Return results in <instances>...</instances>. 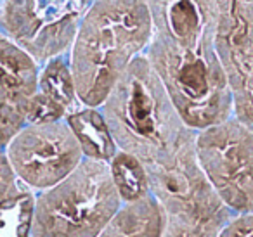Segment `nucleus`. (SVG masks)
Wrapping results in <instances>:
<instances>
[{"mask_svg": "<svg viewBox=\"0 0 253 237\" xmlns=\"http://www.w3.org/2000/svg\"><path fill=\"white\" fill-rule=\"evenodd\" d=\"M88 0H4L0 26L37 63L70 54Z\"/></svg>", "mask_w": 253, "mask_h": 237, "instance_id": "423d86ee", "label": "nucleus"}, {"mask_svg": "<svg viewBox=\"0 0 253 237\" xmlns=\"http://www.w3.org/2000/svg\"><path fill=\"white\" fill-rule=\"evenodd\" d=\"M39 92L61 104L64 109H68V113L77 109V104H80V101L77 95V87H75V78L71 73L68 54L54 57L49 63L40 66Z\"/></svg>", "mask_w": 253, "mask_h": 237, "instance_id": "f8f14e48", "label": "nucleus"}, {"mask_svg": "<svg viewBox=\"0 0 253 237\" xmlns=\"http://www.w3.org/2000/svg\"><path fill=\"white\" fill-rule=\"evenodd\" d=\"M19 189H21V185H19L18 178L9 164L7 156H5V153H0V204L7 199L14 198L19 192Z\"/></svg>", "mask_w": 253, "mask_h": 237, "instance_id": "a211bd4d", "label": "nucleus"}, {"mask_svg": "<svg viewBox=\"0 0 253 237\" xmlns=\"http://www.w3.org/2000/svg\"><path fill=\"white\" fill-rule=\"evenodd\" d=\"M35 194L28 189L0 204V237H30Z\"/></svg>", "mask_w": 253, "mask_h": 237, "instance_id": "4468645a", "label": "nucleus"}, {"mask_svg": "<svg viewBox=\"0 0 253 237\" xmlns=\"http://www.w3.org/2000/svg\"><path fill=\"white\" fill-rule=\"evenodd\" d=\"M21 109L28 125H43V123L63 121L68 116V109H64L61 104H57L56 101L49 99L39 90L23 102Z\"/></svg>", "mask_w": 253, "mask_h": 237, "instance_id": "dca6fc26", "label": "nucleus"}, {"mask_svg": "<svg viewBox=\"0 0 253 237\" xmlns=\"http://www.w3.org/2000/svg\"><path fill=\"white\" fill-rule=\"evenodd\" d=\"M26 123L21 104L0 99V153H5L9 144L16 139Z\"/></svg>", "mask_w": 253, "mask_h": 237, "instance_id": "f3484780", "label": "nucleus"}, {"mask_svg": "<svg viewBox=\"0 0 253 237\" xmlns=\"http://www.w3.org/2000/svg\"><path fill=\"white\" fill-rule=\"evenodd\" d=\"M122 206L109 164L84 159L63 182L35 194L30 237H101Z\"/></svg>", "mask_w": 253, "mask_h": 237, "instance_id": "20e7f679", "label": "nucleus"}, {"mask_svg": "<svg viewBox=\"0 0 253 237\" xmlns=\"http://www.w3.org/2000/svg\"><path fill=\"white\" fill-rule=\"evenodd\" d=\"M109 170L123 204L137 202L151 196L148 171L144 163L137 158L118 151V154L109 161Z\"/></svg>", "mask_w": 253, "mask_h": 237, "instance_id": "ddd939ff", "label": "nucleus"}, {"mask_svg": "<svg viewBox=\"0 0 253 237\" xmlns=\"http://www.w3.org/2000/svg\"><path fill=\"white\" fill-rule=\"evenodd\" d=\"M151 196L165 215L227 223L234 213L218 199L196 156V139L165 163L146 166Z\"/></svg>", "mask_w": 253, "mask_h": 237, "instance_id": "6e6552de", "label": "nucleus"}, {"mask_svg": "<svg viewBox=\"0 0 253 237\" xmlns=\"http://www.w3.org/2000/svg\"><path fill=\"white\" fill-rule=\"evenodd\" d=\"M196 156L218 199L234 215L253 213V133L231 116L198 130Z\"/></svg>", "mask_w": 253, "mask_h": 237, "instance_id": "39448f33", "label": "nucleus"}, {"mask_svg": "<svg viewBox=\"0 0 253 237\" xmlns=\"http://www.w3.org/2000/svg\"><path fill=\"white\" fill-rule=\"evenodd\" d=\"M64 119L77 137L85 159L109 164V161L118 154V146L113 139L101 108L82 106L68 113Z\"/></svg>", "mask_w": 253, "mask_h": 237, "instance_id": "9b49d317", "label": "nucleus"}, {"mask_svg": "<svg viewBox=\"0 0 253 237\" xmlns=\"http://www.w3.org/2000/svg\"><path fill=\"white\" fill-rule=\"evenodd\" d=\"M0 2H2V0H0Z\"/></svg>", "mask_w": 253, "mask_h": 237, "instance_id": "aec40b11", "label": "nucleus"}, {"mask_svg": "<svg viewBox=\"0 0 253 237\" xmlns=\"http://www.w3.org/2000/svg\"><path fill=\"white\" fill-rule=\"evenodd\" d=\"M40 64L0 26V99L23 104L39 90Z\"/></svg>", "mask_w": 253, "mask_h": 237, "instance_id": "9d476101", "label": "nucleus"}, {"mask_svg": "<svg viewBox=\"0 0 253 237\" xmlns=\"http://www.w3.org/2000/svg\"><path fill=\"white\" fill-rule=\"evenodd\" d=\"M5 156L19 185L33 194L63 182L85 159L66 119L26 125L9 144Z\"/></svg>", "mask_w": 253, "mask_h": 237, "instance_id": "0eeeda50", "label": "nucleus"}, {"mask_svg": "<svg viewBox=\"0 0 253 237\" xmlns=\"http://www.w3.org/2000/svg\"><path fill=\"white\" fill-rule=\"evenodd\" d=\"M229 222V220H227ZM225 223L165 215L162 237H218Z\"/></svg>", "mask_w": 253, "mask_h": 237, "instance_id": "2eb2a0df", "label": "nucleus"}, {"mask_svg": "<svg viewBox=\"0 0 253 237\" xmlns=\"http://www.w3.org/2000/svg\"><path fill=\"white\" fill-rule=\"evenodd\" d=\"M151 35L148 0H92L68 54L80 104L101 108Z\"/></svg>", "mask_w": 253, "mask_h": 237, "instance_id": "f03ea898", "label": "nucleus"}, {"mask_svg": "<svg viewBox=\"0 0 253 237\" xmlns=\"http://www.w3.org/2000/svg\"><path fill=\"white\" fill-rule=\"evenodd\" d=\"M153 35L144 56L182 119L203 130L232 116L227 77L217 52L213 0H148Z\"/></svg>", "mask_w": 253, "mask_h": 237, "instance_id": "f257e3e1", "label": "nucleus"}, {"mask_svg": "<svg viewBox=\"0 0 253 237\" xmlns=\"http://www.w3.org/2000/svg\"><path fill=\"white\" fill-rule=\"evenodd\" d=\"M218 237H253V213L232 215L222 227Z\"/></svg>", "mask_w": 253, "mask_h": 237, "instance_id": "6ab92c4d", "label": "nucleus"}, {"mask_svg": "<svg viewBox=\"0 0 253 237\" xmlns=\"http://www.w3.org/2000/svg\"><path fill=\"white\" fill-rule=\"evenodd\" d=\"M217 52L231 90L232 116L253 133V0L217 5Z\"/></svg>", "mask_w": 253, "mask_h": 237, "instance_id": "1a4fd4ad", "label": "nucleus"}, {"mask_svg": "<svg viewBox=\"0 0 253 237\" xmlns=\"http://www.w3.org/2000/svg\"><path fill=\"white\" fill-rule=\"evenodd\" d=\"M118 151L130 154L144 166L165 163L193 139L163 81L146 56L126 68L101 106Z\"/></svg>", "mask_w": 253, "mask_h": 237, "instance_id": "7ed1b4c3", "label": "nucleus"}]
</instances>
